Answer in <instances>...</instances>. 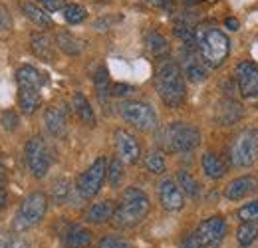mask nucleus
<instances>
[{"label":"nucleus","instance_id":"f257e3e1","mask_svg":"<svg viewBox=\"0 0 258 248\" xmlns=\"http://www.w3.org/2000/svg\"><path fill=\"white\" fill-rule=\"evenodd\" d=\"M155 90L163 103L171 109H179L185 103L187 86H185V74L181 70V64L171 58H159L155 68Z\"/></svg>","mask_w":258,"mask_h":248},{"label":"nucleus","instance_id":"f03ea898","mask_svg":"<svg viewBox=\"0 0 258 248\" xmlns=\"http://www.w3.org/2000/svg\"><path fill=\"white\" fill-rule=\"evenodd\" d=\"M149 211H151V203L145 191L139 187H127L121 193V199L115 207L111 220L117 228H133L139 222H143V218L149 215Z\"/></svg>","mask_w":258,"mask_h":248},{"label":"nucleus","instance_id":"7ed1b4c3","mask_svg":"<svg viewBox=\"0 0 258 248\" xmlns=\"http://www.w3.org/2000/svg\"><path fill=\"white\" fill-rule=\"evenodd\" d=\"M197 50L209 68H219L230 54V40L221 28L203 24L197 30Z\"/></svg>","mask_w":258,"mask_h":248},{"label":"nucleus","instance_id":"20e7f679","mask_svg":"<svg viewBox=\"0 0 258 248\" xmlns=\"http://www.w3.org/2000/svg\"><path fill=\"white\" fill-rule=\"evenodd\" d=\"M42 84L44 78L34 66H20L16 70L18 86V107L24 115H34L42 103Z\"/></svg>","mask_w":258,"mask_h":248},{"label":"nucleus","instance_id":"39448f33","mask_svg":"<svg viewBox=\"0 0 258 248\" xmlns=\"http://www.w3.org/2000/svg\"><path fill=\"white\" fill-rule=\"evenodd\" d=\"M157 143L169 153H191L201 143V131L193 123L173 121L159 131Z\"/></svg>","mask_w":258,"mask_h":248},{"label":"nucleus","instance_id":"423d86ee","mask_svg":"<svg viewBox=\"0 0 258 248\" xmlns=\"http://www.w3.org/2000/svg\"><path fill=\"white\" fill-rule=\"evenodd\" d=\"M48 213V197L40 191H34L30 195H26L16 211L14 217V230L16 232H24L30 230L34 226H38L42 222V218Z\"/></svg>","mask_w":258,"mask_h":248},{"label":"nucleus","instance_id":"0eeeda50","mask_svg":"<svg viewBox=\"0 0 258 248\" xmlns=\"http://www.w3.org/2000/svg\"><path fill=\"white\" fill-rule=\"evenodd\" d=\"M230 161L238 169H248L258 161V129L246 127L238 131L230 145Z\"/></svg>","mask_w":258,"mask_h":248},{"label":"nucleus","instance_id":"6e6552de","mask_svg":"<svg viewBox=\"0 0 258 248\" xmlns=\"http://www.w3.org/2000/svg\"><path fill=\"white\" fill-rule=\"evenodd\" d=\"M119 115L121 119L129 123L131 127L147 133V131H153L157 129L159 125V117L155 113V109L145 103V101H139V99H125L119 103Z\"/></svg>","mask_w":258,"mask_h":248},{"label":"nucleus","instance_id":"1a4fd4ad","mask_svg":"<svg viewBox=\"0 0 258 248\" xmlns=\"http://www.w3.org/2000/svg\"><path fill=\"white\" fill-rule=\"evenodd\" d=\"M107 165H109V161L105 157H97L96 161L78 177L76 191L80 193L82 199H92L101 191L103 181L107 179Z\"/></svg>","mask_w":258,"mask_h":248},{"label":"nucleus","instance_id":"9d476101","mask_svg":"<svg viewBox=\"0 0 258 248\" xmlns=\"http://www.w3.org/2000/svg\"><path fill=\"white\" fill-rule=\"evenodd\" d=\"M24 157H26V165L30 169L36 179H44L50 171V165H52V157L48 151V145L44 143L42 137L34 135L26 141L24 145Z\"/></svg>","mask_w":258,"mask_h":248},{"label":"nucleus","instance_id":"9b49d317","mask_svg":"<svg viewBox=\"0 0 258 248\" xmlns=\"http://www.w3.org/2000/svg\"><path fill=\"white\" fill-rule=\"evenodd\" d=\"M226 220L221 215H213V217L205 218L199 222L195 236L199 240L201 248H221L223 240L226 238Z\"/></svg>","mask_w":258,"mask_h":248},{"label":"nucleus","instance_id":"f8f14e48","mask_svg":"<svg viewBox=\"0 0 258 248\" xmlns=\"http://www.w3.org/2000/svg\"><path fill=\"white\" fill-rule=\"evenodd\" d=\"M234 80L242 97H258V66L244 60L234 68Z\"/></svg>","mask_w":258,"mask_h":248},{"label":"nucleus","instance_id":"ddd939ff","mask_svg":"<svg viewBox=\"0 0 258 248\" xmlns=\"http://www.w3.org/2000/svg\"><path fill=\"white\" fill-rule=\"evenodd\" d=\"M157 197H159V203L165 211H171V213H177L185 207V193L183 189L179 187L177 181H173L171 177L163 179L161 183L157 185Z\"/></svg>","mask_w":258,"mask_h":248},{"label":"nucleus","instance_id":"4468645a","mask_svg":"<svg viewBox=\"0 0 258 248\" xmlns=\"http://www.w3.org/2000/svg\"><path fill=\"white\" fill-rule=\"evenodd\" d=\"M113 145H115L117 157L123 163H127V165H135L141 159V145H139V141L135 139V135H131L125 129H115Z\"/></svg>","mask_w":258,"mask_h":248},{"label":"nucleus","instance_id":"2eb2a0df","mask_svg":"<svg viewBox=\"0 0 258 248\" xmlns=\"http://www.w3.org/2000/svg\"><path fill=\"white\" fill-rule=\"evenodd\" d=\"M242 117H244V107L238 101H234L232 97L221 99L215 107V123L217 125H223V127L234 125L238 123Z\"/></svg>","mask_w":258,"mask_h":248},{"label":"nucleus","instance_id":"dca6fc26","mask_svg":"<svg viewBox=\"0 0 258 248\" xmlns=\"http://www.w3.org/2000/svg\"><path fill=\"white\" fill-rule=\"evenodd\" d=\"M185 78L193 84H203L209 78L207 72V64L203 62L201 56H197L191 48H187V52H183V66H181Z\"/></svg>","mask_w":258,"mask_h":248},{"label":"nucleus","instance_id":"f3484780","mask_svg":"<svg viewBox=\"0 0 258 248\" xmlns=\"http://www.w3.org/2000/svg\"><path fill=\"white\" fill-rule=\"evenodd\" d=\"M256 189V179L252 175H242L232 179L225 189V199L230 203H238L242 199H246L252 191Z\"/></svg>","mask_w":258,"mask_h":248},{"label":"nucleus","instance_id":"a211bd4d","mask_svg":"<svg viewBox=\"0 0 258 248\" xmlns=\"http://www.w3.org/2000/svg\"><path fill=\"white\" fill-rule=\"evenodd\" d=\"M92 242H94L92 230L82 226V224H70L62 234L64 248H88Z\"/></svg>","mask_w":258,"mask_h":248},{"label":"nucleus","instance_id":"6ab92c4d","mask_svg":"<svg viewBox=\"0 0 258 248\" xmlns=\"http://www.w3.org/2000/svg\"><path fill=\"white\" fill-rule=\"evenodd\" d=\"M44 123H46V129L50 131V135L56 139H64L68 135V121H66L64 111L56 105H52L44 111Z\"/></svg>","mask_w":258,"mask_h":248},{"label":"nucleus","instance_id":"aec40b11","mask_svg":"<svg viewBox=\"0 0 258 248\" xmlns=\"http://www.w3.org/2000/svg\"><path fill=\"white\" fill-rule=\"evenodd\" d=\"M72 107H74V113L78 115V119H80L82 123L88 125V127H96L97 119H96V113H94V107H92V103L88 101V97L82 92L74 93V97H72Z\"/></svg>","mask_w":258,"mask_h":248},{"label":"nucleus","instance_id":"412c9836","mask_svg":"<svg viewBox=\"0 0 258 248\" xmlns=\"http://www.w3.org/2000/svg\"><path fill=\"white\" fill-rule=\"evenodd\" d=\"M113 213H115V205L111 201H99L86 211L84 218L86 222H92V224H103L113 218Z\"/></svg>","mask_w":258,"mask_h":248},{"label":"nucleus","instance_id":"4be33fe9","mask_svg":"<svg viewBox=\"0 0 258 248\" xmlns=\"http://www.w3.org/2000/svg\"><path fill=\"white\" fill-rule=\"evenodd\" d=\"M30 46H32V52L40 60H44V62H54L56 60L54 44H52V40L46 34L34 32L32 36H30Z\"/></svg>","mask_w":258,"mask_h":248},{"label":"nucleus","instance_id":"5701e85b","mask_svg":"<svg viewBox=\"0 0 258 248\" xmlns=\"http://www.w3.org/2000/svg\"><path fill=\"white\" fill-rule=\"evenodd\" d=\"M20 10H22V14H24L28 20H32L34 24L40 26V28H52V26H54L50 14L44 12V8L38 6V4H34V2L22 0V2H20Z\"/></svg>","mask_w":258,"mask_h":248},{"label":"nucleus","instance_id":"b1692460","mask_svg":"<svg viewBox=\"0 0 258 248\" xmlns=\"http://www.w3.org/2000/svg\"><path fill=\"white\" fill-rule=\"evenodd\" d=\"M201 167H203V171H205V175L209 177V179H213V181H219V179H223L226 173V167L225 163H223V159L219 155H215V153H205L203 159H201Z\"/></svg>","mask_w":258,"mask_h":248},{"label":"nucleus","instance_id":"393cba45","mask_svg":"<svg viewBox=\"0 0 258 248\" xmlns=\"http://www.w3.org/2000/svg\"><path fill=\"white\" fill-rule=\"evenodd\" d=\"M145 48H147L155 58H165V54L169 52L167 38L163 36L161 32H157V30L145 32Z\"/></svg>","mask_w":258,"mask_h":248},{"label":"nucleus","instance_id":"a878e982","mask_svg":"<svg viewBox=\"0 0 258 248\" xmlns=\"http://www.w3.org/2000/svg\"><path fill=\"white\" fill-rule=\"evenodd\" d=\"M56 46L68 56H80L82 54V42L76 36H72L70 32H58L56 34Z\"/></svg>","mask_w":258,"mask_h":248},{"label":"nucleus","instance_id":"bb28decb","mask_svg":"<svg viewBox=\"0 0 258 248\" xmlns=\"http://www.w3.org/2000/svg\"><path fill=\"white\" fill-rule=\"evenodd\" d=\"M258 240V228L252 222H240V226L236 228V242L242 248L252 246Z\"/></svg>","mask_w":258,"mask_h":248},{"label":"nucleus","instance_id":"cd10ccee","mask_svg":"<svg viewBox=\"0 0 258 248\" xmlns=\"http://www.w3.org/2000/svg\"><path fill=\"white\" fill-rule=\"evenodd\" d=\"M177 183L183 189V193H185L187 197H191V199H197V197L201 195V187H199L197 179H195L187 169H181V171L177 173Z\"/></svg>","mask_w":258,"mask_h":248},{"label":"nucleus","instance_id":"c85d7f7f","mask_svg":"<svg viewBox=\"0 0 258 248\" xmlns=\"http://www.w3.org/2000/svg\"><path fill=\"white\" fill-rule=\"evenodd\" d=\"M123 161L119 157H113L107 165V183L111 189H119L121 181H123Z\"/></svg>","mask_w":258,"mask_h":248},{"label":"nucleus","instance_id":"c756f323","mask_svg":"<svg viewBox=\"0 0 258 248\" xmlns=\"http://www.w3.org/2000/svg\"><path fill=\"white\" fill-rule=\"evenodd\" d=\"M94 86H96V92L99 101L103 103L107 95H111V88H109V74L105 68H99L94 76Z\"/></svg>","mask_w":258,"mask_h":248},{"label":"nucleus","instance_id":"7c9ffc66","mask_svg":"<svg viewBox=\"0 0 258 248\" xmlns=\"http://www.w3.org/2000/svg\"><path fill=\"white\" fill-rule=\"evenodd\" d=\"M143 165H145V169L149 171V173H153V175H161L165 173V169H167V163H165V157L159 153V151H149L145 159H143Z\"/></svg>","mask_w":258,"mask_h":248},{"label":"nucleus","instance_id":"2f4dec72","mask_svg":"<svg viewBox=\"0 0 258 248\" xmlns=\"http://www.w3.org/2000/svg\"><path fill=\"white\" fill-rule=\"evenodd\" d=\"M62 12H64V18L68 24H82L88 16V12L82 4H68Z\"/></svg>","mask_w":258,"mask_h":248},{"label":"nucleus","instance_id":"473e14b6","mask_svg":"<svg viewBox=\"0 0 258 248\" xmlns=\"http://www.w3.org/2000/svg\"><path fill=\"white\" fill-rule=\"evenodd\" d=\"M70 193H72V187H70V181L68 179H60L52 185V199L56 205H64L70 199Z\"/></svg>","mask_w":258,"mask_h":248},{"label":"nucleus","instance_id":"72a5a7b5","mask_svg":"<svg viewBox=\"0 0 258 248\" xmlns=\"http://www.w3.org/2000/svg\"><path fill=\"white\" fill-rule=\"evenodd\" d=\"M238 218L242 222H252V224H258V201H250L246 205H242L238 209Z\"/></svg>","mask_w":258,"mask_h":248},{"label":"nucleus","instance_id":"f704fd0d","mask_svg":"<svg viewBox=\"0 0 258 248\" xmlns=\"http://www.w3.org/2000/svg\"><path fill=\"white\" fill-rule=\"evenodd\" d=\"M0 248H32V246H30V242L24 236L6 234V236H0Z\"/></svg>","mask_w":258,"mask_h":248},{"label":"nucleus","instance_id":"c9c22d12","mask_svg":"<svg viewBox=\"0 0 258 248\" xmlns=\"http://www.w3.org/2000/svg\"><path fill=\"white\" fill-rule=\"evenodd\" d=\"M0 123H2V127H4L6 131H14V129H18V125H20V117H18V113H16L14 109H6V111H2V115H0Z\"/></svg>","mask_w":258,"mask_h":248},{"label":"nucleus","instance_id":"e433bc0d","mask_svg":"<svg viewBox=\"0 0 258 248\" xmlns=\"http://www.w3.org/2000/svg\"><path fill=\"white\" fill-rule=\"evenodd\" d=\"M97 248H131V244L127 240H123L121 236H103Z\"/></svg>","mask_w":258,"mask_h":248},{"label":"nucleus","instance_id":"4c0bfd02","mask_svg":"<svg viewBox=\"0 0 258 248\" xmlns=\"http://www.w3.org/2000/svg\"><path fill=\"white\" fill-rule=\"evenodd\" d=\"M36 4L46 8L48 12H60V10H64L66 6H68L66 0H36Z\"/></svg>","mask_w":258,"mask_h":248},{"label":"nucleus","instance_id":"58836bf2","mask_svg":"<svg viewBox=\"0 0 258 248\" xmlns=\"http://www.w3.org/2000/svg\"><path fill=\"white\" fill-rule=\"evenodd\" d=\"M12 28V18H10V12L4 4H0V32H8Z\"/></svg>","mask_w":258,"mask_h":248},{"label":"nucleus","instance_id":"ea45409f","mask_svg":"<svg viewBox=\"0 0 258 248\" xmlns=\"http://www.w3.org/2000/svg\"><path fill=\"white\" fill-rule=\"evenodd\" d=\"M131 93H133V88L127 84H113L111 86V95L113 97H127Z\"/></svg>","mask_w":258,"mask_h":248},{"label":"nucleus","instance_id":"a19ab883","mask_svg":"<svg viewBox=\"0 0 258 248\" xmlns=\"http://www.w3.org/2000/svg\"><path fill=\"white\" fill-rule=\"evenodd\" d=\"M179 248H201L199 240H197V236H195V232H193V234H187V236L181 240Z\"/></svg>","mask_w":258,"mask_h":248},{"label":"nucleus","instance_id":"79ce46f5","mask_svg":"<svg viewBox=\"0 0 258 248\" xmlns=\"http://www.w3.org/2000/svg\"><path fill=\"white\" fill-rule=\"evenodd\" d=\"M149 6L153 8H163V10H169L171 8V0H145Z\"/></svg>","mask_w":258,"mask_h":248},{"label":"nucleus","instance_id":"37998d69","mask_svg":"<svg viewBox=\"0 0 258 248\" xmlns=\"http://www.w3.org/2000/svg\"><path fill=\"white\" fill-rule=\"evenodd\" d=\"M225 26L228 28V30L236 32L238 28H240V22H238L236 18H232V16H230V18H226V20H225Z\"/></svg>","mask_w":258,"mask_h":248},{"label":"nucleus","instance_id":"c03bdc74","mask_svg":"<svg viewBox=\"0 0 258 248\" xmlns=\"http://www.w3.org/2000/svg\"><path fill=\"white\" fill-rule=\"evenodd\" d=\"M6 203H8V195H6L4 191H0V209H4Z\"/></svg>","mask_w":258,"mask_h":248},{"label":"nucleus","instance_id":"a18cd8bd","mask_svg":"<svg viewBox=\"0 0 258 248\" xmlns=\"http://www.w3.org/2000/svg\"><path fill=\"white\" fill-rule=\"evenodd\" d=\"M4 185H6V177L0 175V191H4Z\"/></svg>","mask_w":258,"mask_h":248},{"label":"nucleus","instance_id":"49530a36","mask_svg":"<svg viewBox=\"0 0 258 248\" xmlns=\"http://www.w3.org/2000/svg\"><path fill=\"white\" fill-rule=\"evenodd\" d=\"M183 4H199V2H205V0H181Z\"/></svg>","mask_w":258,"mask_h":248},{"label":"nucleus","instance_id":"de8ad7c7","mask_svg":"<svg viewBox=\"0 0 258 248\" xmlns=\"http://www.w3.org/2000/svg\"><path fill=\"white\" fill-rule=\"evenodd\" d=\"M0 175H4V163H2V159H0Z\"/></svg>","mask_w":258,"mask_h":248}]
</instances>
